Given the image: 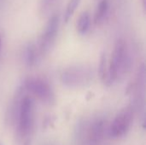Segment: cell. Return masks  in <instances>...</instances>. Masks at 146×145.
<instances>
[{
    "label": "cell",
    "instance_id": "obj_1",
    "mask_svg": "<svg viewBox=\"0 0 146 145\" xmlns=\"http://www.w3.org/2000/svg\"><path fill=\"white\" fill-rule=\"evenodd\" d=\"M77 135L80 145H105L109 126L104 118L95 117L82 122Z\"/></svg>",
    "mask_w": 146,
    "mask_h": 145
},
{
    "label": "cell",
    "instance_id": "obj_2",
    "mask_svg": "<svg viewBox=\"0 0 146 145\" xmlns=\"http://www.w3.org/2000/svg\"><path fill=\"white\" fill-rule=\"evenodd\" d=\"M127 63V43L122 38H118L114 46L110 63L108 69L107 79L104 84L111 85L117 80L120 75L124 72Z\"/></svg>",
    "mask_w": 146,
    "mask_h": 145
},
{
    "label": "cell",
    "instance_id": "obj_3",
    "mask_svg": "<svg viewBox=\"0 0 146 145\" xmlns=\"http://www.w3.org/2000/svg\"><path fill=\"white\" fill-rule=\"evenodd\" d=\"M34 101L30 96L21 97L18 109H17V117H18V130L17 132L20 138H25L28 136L34 125Z\"/></svg>",
    "mask_w": 146,
    "mask_h": 145
},
{
    "label": "cell",
    "instance_id": "obj_4",
    "mask_svg": "<svg viewBox=\"0 0 146 145\" xmlns=\"http://www.w3.org/2000/svg\"><path fill=\"white\" fill-rule=\"evenodd\" d=\"M92 78V68L86 65L71 66L63 70L61 74L62 83L70 88L85 86L90 84Z\"/></svg>",
    "mask_w": 146,
    "mask_h": 145
},
{
    "label": "cell",
    "instance_id": "obj_5",
    "mask_svg": "<svg viewBox=\"0 0 146 145\" xmlns=\"http://www.w3.org/2000/svg\"><path fill=\"white\" fill-rule=\"evenodd\" d=\"M22 86L43 103L51 106L56 103V96L50 85L44 79L30 77L24 80Z\"/></svg>",
    "mask_w": 146,
    "mask_h": 145
},
{
    "label": "cell",
    "instance_id": "obj_6",
    "mask_svg": "<svg viewBox=\"0 0 146 145\" xmlns=\"http://www.w3.org/2000/svg\"><path fill=\"white\" fill-rule=\"evenodd\" d=\"M133 121V107L127 106L122 109L115 116L111 125L109 126L110 138H120L129 132Z\"/></svg>",
    "mask_w": 146,
    "mask_h": 145
},
{
    "label": "cell",
    "instance_id": "obj_7",
    "mask_svg": "<svg viewBox=\"0 0 146 145\" xmlns=\"http://www.w3.org/2000/svg\"><path fill=\"white\" fill-rule=\"evenodd\" d=\"M58 26H59V16L58 15L55 14L49 19L45 30L40 37L38 52L41 55H44L48 53L50 50L52 48L57 35Z\"/></svg>",
    "mask_w": 146,
    "mask_h": 145
},
{
    "label": "cell",
    "instance_id": "obj_8",
    "mask_svg": "<svg viewBox=\"0 0 146 145\" xmlns=\"http://www.w3.org/2000/svg\"><path fill=\"white\" fill-rule=\"evenodd\" d=\"M38 58V50H37L35 44L33 43L27 44L24 50L25 64L27 67L32 68L37 63Z\"/></svg>",
    "mask_w": 146,
    "mask_h": 145
},
{
    "label": "cell",
    "instance_id": "obj_9",
    "mask_svg": "<svg viewBox=\"0 0 146 145\" xmlns=\"http://www.w3.org/2000/svg\"><path fill=\"white\" fill-rule=\"evenodd\" d=\"M91 25V17L88 12H83L77 21V31L80 34L84 35L87 32Z\"/></svg>",
    "mask_w": 146,
    "mask_h": 145
},
{
    "label": "cell",
    "instance_id": "obj_10",
    "mask_svg": "<svg viewBox=\"0 0 146 145\" xmlns=\"http://www.w3.org/2000/svg\"><path fill=\"white\" fill-rule=\"evenodd\" d=\"M108 11H109V2L107 0H102L98 5L95 13V17H94L95 23L99 24L103 22V21L104 20L105 16L108 14Z\"/></svg>",
    "mask_w": 146,
    "mask_h": 145
},
{
    "label": "cell",
    "instance_id": "obj_11",
    "mask_svg": "<svg viewBox=\"0 0 146 145\" xmlns=\"http://www.w3.org/2000/svg\"><path fill=\"white\" fill-rule=\"evenodd\" d=\"M107 73H108V69H107V56L105 52H102L100 56V62H99V67H98V74L100 76V79L104 83H105L106 79H107Z\"/></svg>",
    "mask_w": 146,
    "mask_h": 145
},
{
    "label": "cell",
    "instance_id": "obj_12",
    "mask_svg": "<svg viewBox=\"0 0 146 145\" xmlns=\"http://www.w3.org/2000/svg\"><path fill=\"white\" fill-rule=\"evenodd\" d=\"M80 1L81 0H69L68 1L67 7H66L65 13H64V21L65 22H68L69 21V19L72 17L74 11L78 8Z\"/></svg>",
    "mask_w": 146,
    "mask_h": 145
},
{
    "label": "cell",
    "instance_id": "obj_13",
    "mask_svg": "<svg viewBox=\"0 0 146 145\" xmlns=\"http://www.w3.org/2000/svg\"><path fill=\"white\" fill-rule=\"evenodd\" d=\"M56 0H41L40 1V9L43 13H47L56 3Z\"/></svg>",
    "mask_w": 146,
    "mask_h": 145
},
{
    "label": "cell",
    "instance_id": "obj_14",
    "mask_svg": "<svg viewBox=\"0 0 146 145\" xmlns=\"http://www.w3.org/2000/svg\"><path fill=\"white\" fill-rule=\"evenodd\" d=\"M23 145H30V141H29V140H27V141L24 143V144Z\"/></svg>",
    "mask_w": 146,
    "mask_h": 145
},
{
    "label": "cell",
    "instance_id": "obj_15",
    "mask_svg": "<svg viewBox=\"0 0 146 145\" xmlns=\"http://www.w3.org/2000/svg\"><path fill=\"white\" fill-rule=\"evenodd\" d=\"M142 2H143V7H144V9H145V2H146V0H142Z\"/></svg>",
    "mask_w": 146,
    "mask_h": 145
},
{
    "label": "cell",
    "instance_id": "obj_16",
    "mask_svg": "<svg viewBox=\"0 0 146 145\" xmlns=\"http://www.w3.org/2000/svg\"><path fill=\"white\" fill-rule=\"evenodd\" d=\"M1 46H2V43H1V39H0V50H1Z\"/></svg>",
    "mask_w": 146,
    "mask_h": 145
},
{
    "label": "cell",
    "instance_id": "obj_17",
    "mask_svg": "<svg viewBox=\"0 0 146 145\" xmlns=\"http://www.w3.org/2000/svg\"><path fill=\"white\" fill-rule=\"evenodd\" d=\"M0 145H2V144H0Z\"/></svg>",
    "mask_w": 146,
    "mask_h": 145
}]
</instances>
